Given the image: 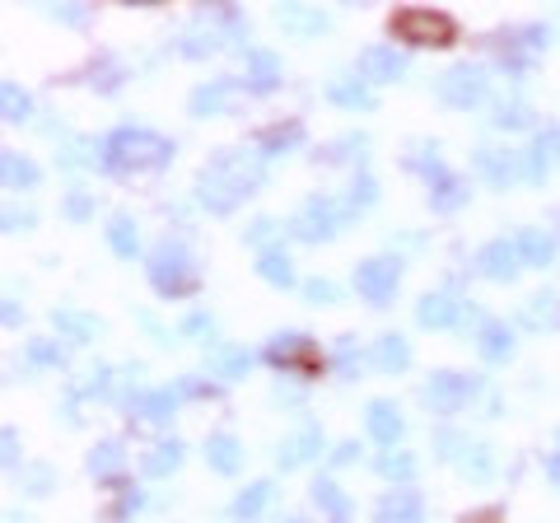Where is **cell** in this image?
Wrapping results in <instances>:
<instances>
[{"instance_id": "33", "label": "cell", "mask_w": 560, "mask_h": 523, "mask_svg": "<svg viewBox=\"0 0 560 523\" xmlns=\"http://www.w3.org/2000/svg\"><path fill=\"white\" fill-rule=\"evenodd\" d=\"M140 467H145V477H168L183 467V444L178 440H160L145 458H140Z\"/></svg>"}, {"instance_id": "55", "label": "cell", "mask_w": 560, "mask_h": 523, "mask_svg": "<svg viewBox=\"0 0 560 523\" xmlns=\"http://www.w3.org/2000/svg\"><path fill=\"white\" fill-rule=\"evenodd\" d=\"M0 444H5V467H14V463H20V453H14L20 444H14V430H10V426L0 430Z\"/></svg>"}, {"instance_id": "25", "label": "cell", "mask_w": 560, "mask_h": 523, "mask_svg": "<svg viewBox=\"0 0 560 523\" xmlns=\"http://www.w3.org/2000/svg\"><path fill=\"white\" fill-rule=\"evenodd\" d=\"M136 411L154 426H168L173 411H178V388H150V393H136Z\"/></svg>"}, {"instance_id": "45", "label": "cell", "mask_w": 560, "mask_h": 523, "mask_svg": "<svg viewBox=\"0 0 560 523\" xmlns=\"http://www.w3.org/2000/svg\"><path fill=\"white\" fill-rule=\"evenodd\" d=\"M28 360L43 364V370H57V364L66 360V351H61L57 341H28Z\"/></svg>"}, {"instance_id": "56", "label": "cell", "mask_w": 560, "mask_h": 523, "mask_svg": "<svg viewBox=\"0 0 560 523\" xmlns=\"http://www.w3.org/2000/svg\"><path fill=\"white\" fill-rule=\"evenodd\" d=\"M28 224H33V211H20V216L5 211V234H14V230H28Z\"/></svg>"}, {"instance_id": "13", "label": "cell", "mask_w": 560, "mask_h": 523, "mask_svg": "<svg viewBox=\"0 0 560 523\" xmlns=\"http://www.w3.org/2000/svg\"><path fill=\"white\" fill-rule=\"evenodd\" d=\"M313 356H318V351H313V341H308L304 333H280V337H271V346H267V360L276 364V370H294V374L308 370Z\"/></svg>"}, {"instance_id": "43", "label": "cell", "mask_w": 560, "mask_h": 523, "mask_svg": "<svg viewBox=\"0 0 560 523\" xmlns=\"http://www.w3.org/2000/svg\"><path fill=\"white\" fill-rule=\"evenodd\" d=\"M490 121H495L500 131H504V127L514 131V127H528V121H533V108H528V103H518V98H514V103H500L495 117H490Z\"/></svg>"}, {"instance_id": "49", "label": "cell", "mask_w": 560, "mask_h": 523, "mask_svg": "<svg viewBox=\"0 0 560 523\" xmlns=\"http://www.w3.org/2000/svg\"><path fill=\"white\" fill-rule=\"evenodd\" d=\"M337 370H341V379H355V374H360V351H355V337H341V346H337Z\"/></svg>"}, {"instance_id": "3", "label": "cell", "mask_w": 560, "mask_h": 523, "mask_svg": "<svg viewBox=\"0 0 560 523\" xmlns=\"http://www.w3.org/2000/svg\"><path fill=\"white\" fill-rule=\"evenodd\" d=\"M150 286H154V294H164V300H187V294L201 286V271L183 243L164 239L160 248L150 253Z\"/></svg>"}, {"instance_id": "34", "label": "cell", "mask_w": 560, "mask_h": 523, "mask_svg": "<svg viewBox=\"0 0 560 523\" xmlns=\"http://www.w3.org/2000/svg\"><path fill=\"white\" fill-rule=\"evenodd\" d=\"M276 24L285 33H327L331 20H327V14H318V10H304V5H280Z\"/></svg>"}, {"instance_id": "32", "label": "cell", "mask_w": 560, "mask_h": 523, "mask_svg": "<svg viewBox=\"0 0 560 523\" xmlns=\"http://www.w3.org/2000/svg\"><path fill=\"white\" fill-rule=\"evenodd\" d=\"M374 364H378V370L383 374H401V370H407V364H411V346H407V337H378L374 341Z\"/></svg>"}, {"instance_id": "40", "label": "cell", "mask_w": 560, "mask_h": 523, "mask_svg": "<svg viewBox=\"0 0 560 523\" xmlns=\"http://www.w3.org/2000/svg\"><path fill=\"white\" fill-rule=\"evenodd\" d=\"M117 467H121V444H117V440H103V444L90 453V473H94V477H113Z\"/></svg>"}, {"instance_id": "9", "label": "cell", "mask_w": 560, "mask_h": 523, "mask_svg": "<svg viewBox=\"0 0 560 523\" xmlns=\"http://www.w3.org/2000/svg\"><path fill=\"white\" fill-rule=\"evenodd\" d=\"M547 38H551V33H547V28H537V24L500 33V61H504V66H514V71H523V66H528L537 51L547 47Z\"/></svg>"}, {"instance_id": "39", "label": "cell", "mask_w": 560, "mask_h": 523, "mask_svg": "<svg viewBox=\"0 0 560 523\" xmlns=\"http://www.w3.org/2000/svg\"><path fill=\"white\" fill-rule=\"evenodd\" d=\"M28 94L20 90V80H0V113H5V121H28Z\"/></svg>"}, {"instance_id": "26", "label": "cell", "mask_w": 560, "mask_h": 523, "mask_svg": "<svg viewBox=\"0 0 560 523\" xmlns=\"http://www.w3.org/2000/svg\"><path fill=\"white\" fill-rule=\"evenodd\" d=\"M514 243H518L523 267H551V262H556V239H551V234H541V230H518Z\"/></svg>"}, {"instance_id": "54", "label": "cell", "mask_w": 560, "mask_h": 523, "mask_svg": "<svg viewBox=\"0 0 560 523\" xmlns=\"http://www.w3.org/2000/svg\"><path fill=\"white\" fill-rule=\"evenodd\" d=\"M271 230H276L271 220H253V224H248V234H243V239H248V243H267V239H271Z\"/></svg>"}, {"instance_id": "17", "label": "cell", "mask_w": 560, "mask_h": 523, "mask_svg": "<svg viewBox=\"0 0 560 523\" xmlns=\"http://www.w3.org/2000/svg\"><path fill=\"white\" fill-rule=\"evenodd\" d=\"M556 160H560V127H547V131H537L533 150L523 154V178H528V183H541Z\"/></svg>"}, {"instance_id": "24", "label": "cell", "mask_w": 560, "mask_h": 523, "mask_svg": "<svg viewBox=\"0 0 560 523\" xmlns=\"http://www.w3.org/2000/svg\"><path fill=\"white\" fill-rule=\"evenodd\" d=\"M304 141V127L300 121H271V127L257 131V146H261V160H271V154H285Z\"/></svg>"}, {"instance_id": "20", "label": "cell", "mask_w": 560, "mask_h": 523, "mask_svg": "<svg viewBox=\"0 0 560 523\" xmlns=\"http://www.w3.org/2000/svg\"><path fill=\"white\" fill-rule=\"evenodd\" d=\"M206 463L215 467V473L234 477L238 467H243V444L234 440L230 430H215V434H210V440H206Z\"/></svg>"}, {"instance_id": "29", "label": "cell", "mask_w": 560, "mask_h": 523, "mask_svg": "<svg viewBox=\"0 0 560 523\" xmlns=\"http://www.w3.org/2000/svg\"><path fill=\"white\" fill-rule=\"evenodd\" d=\"M463 201H467V191H463V178H453L448 168L430 173V206H434V211H458Z\"/></svg>"}, {"instance_id": "16", "label": "cell", "mask_w": 560, "mask_h": 523, "mask_svg": "<svg viewBox=\"0 0 560 523\" xmlns=\"http://www.w3.org/2000/svg\"><path fill=\"white\" fill-rule=\"evenodd\" d=\"M420 519H425V500L407 491V486H397V491H388L374 504V523H420Z\"/></svg>"}, {"instance_id": "37", "label": "cell", "mask_w": 560, "mask_h": 523, "mask_svg": "<svg viewBox=\"0 0 560 523\" xmlns=\"http://www.w3.org/2000/svg\"><path fill=\"white\" fill-rule=\"evenodd\" d=\"M463 477L467 481H490V477H495V449H490V444H471L463 453Z\"/></svg>"}, {"instance_id": "47", "label": "cell", "mask_w": 560, "mask_h": 523, "mask_svg": "<svg viewBox=\"0 0 560 523\" xmlns=\"http://www.w3.org/2000/svg\"><path fill=\"white\" fill-rule=\"evenodd\" d=\"M337 294H341V290L331 286L327 276H313V281H304V300H308V304H337Z\"/></svg>"}, {"instance_id": "5", "label": "cell", "mask_w": 560, "mask_h": 523, "mask_svg": "<svg viewBox=\"0 0 560 523\" xmlns=\"http://www.w3.org/2000/svg\"><path fill=\"white\" fill-rule=\"evenodd\" d=\"M388 28L411 47H448L453 33H458L448 14H440V10H401V14H393Z\"/></svg>"}, {"instance_id": "46", "label": "cell", "mask_w": 560, "mask_h": 523, "mask_svg": "<svg viewBox=\"0 0 560 523\" xmlns=\"http://www.w3.org/2000/svg\"><path fill=\"white\" fill-rule=\"evenodd\" d=\"M215 33H201V28H191V33H183V57H206V51H215Z\"/></svg>"}, {"instance_id": "6", "label": "cell", "mask_w": 560, "mask_h": 523, "mask_svg": "<svg viewBox=\"0 0 560 523\" xmlns=\"http://www.w3.org/2000/svg\"><path fill=\"white\" fill-rule=\"evenodd\" d=\"M477 388H481V383L471 379V374H453V370H444V374H434L425 388H420V397H425V407H430V411L453 416V411H463L471 397H477Z\"/></svg>"}, {"instance_id": "48", "label": "cell", "mask_w": 560, "mask_h": 523, "mask_svg": "<svg viewBox=\"0 0 560 523\" xmlns=\"http://www.w3.org/2000/svg\"><path fill=\"white\" fill-rule=\"evenodd\" d=\"M90 216H94V191H70V197H66V220L84 224Z\"/></svg>"}, {"instance_id": "31", "label": "cell", "mask_w": 560, "mask_h": 523, "mask_svg": "<svg viewBox=\"0 0 560 523\" xmlns=\"http://www.w3.org/2000/svg\"><path fill=\"white\" fill-rule=\"evenodd\" d=\"M477 346H481L486 360H510V356H514V333H510V327H504L500 318H486Z\"/></svg>"}, {"instance_id": "10", "label": "cell", "mask_w": 560, "mask_h": 523, "mask_svg": "<svg viewBox=\"0 0 560 523\" xmlns=\"http://www.w3.org/2000/svg\"><path fill=\"white\" fill-rule=\"evenodd\" d=\"M463 318H471V309L448 290H434V294H425V300L416 304V323L420 327H453Z\"/></svg>"}, {"instance_id": "36", "label": "cell", "mask_w": 560, "mask_h": 523, "mask_svg": "<svg viewBox=\"0 0 560 523\" xmlns=\"http://www.w3.org/2000/svg\"><path fill=\"white\" fill-rule=\"evenodd\" d=\"M108 248L117 257H136L140 253V234H136V220L131 216H113L108 220Z\"/></svg>"}, {"instance_id": "42", "label": "cell", "mask_w": 560, "mask_h": 523, "mask_svg": "<svg viewBox=\"0 0 560 523\" xmlns=\"http://www.w3.org/2000/svg\"><path fill=\"white\" fill-rule=\"evenodd\" d=\"M378 473L383 477H388V481H411L416 477V458H411V453H383V458H378Z\"/></svg>"}, {"instance_id": "50", "label": "cell", "mask_w": 560, "mask_h": 523, "mask_svg": "<svg viewBox=\"0 0 560 523\" xmlns=\"http://www.w3.org/2000/svg\"><path fill=\"white\" fill-rule=\"evenodd\" d=\"M183 333H187V337H210V333H215V318H210V313H187V318H183Z\"/></svg>"}, {"instance_id": "2", "label": "cell", "mask_w": 560, "mask_h": 523, "mask_svg": "<svg viewBox=\"0 0 560 523\" xmlns=\"http://www.w3.org/2000/svg\"><path fill=\"white\" fill-rule=\"evenodd\" d=\"M98 150H103V168L108 173H150L173 160V141H164L150 127H117L113 136H103Z\"/></svg>"}, {"instance_id": "11", "label": "cell", "mask_w": 560, "mask_h": 523, "mask_svg": "<svg viewBox=\"0 0 560 523\" xmlns=\"http://www.w3.org/2000/svg\"><path fill=\"white\" fill-rule=\"evenodd\" d=\"M318 453H323V430L318 426H300L290 440H280L276 467H280V473H294V467H304L308 458H318Z\"/></svg>"}, {"instance_id": "8", "label": "cell", "mask_w": 560, "mask_h": 523, "mask_svg": "<svg viewBox=\"0 0 560 523\" xmlns=\"http://www.w3.org/2000/svg\"><path fill=\"white\" fill-rule=\"evenodd\" d=\"M486 90H490V80H486L481 66H471V61L453 66V71H444V80H440V98L448 108H477L486 98Z\"/></svg>"}, {"instance_id": "59", "label": "cell", "mask_w": 560, "mask_h": 523, "mask_svg": "<svg viewBox=\"0 0 560 523\" xmlns=\"http://www.w3.org/2000/svg\"><path fill=\"white\" fill-rule=\"evenodd\" d=\"M547 477H551V486H556V491H560V453H556V458L547 463Z\"/></svg>"}, {"instance_id": "53", "label": "cell", "mask_w": 560, "mask_h": 523, "mask_svg": "<svg viewBox=\"0 0 560 523\" xmlns=\"http://www.w3.org/2000/svg\"><path fill=\"white\" fill-rule=\"evenodd\" d=\"M28 486H33V496H47V491H51V467H33Z\"/></svg>"}, {"instance_id": "38", "label": "cell", "mask_w": 560, "mask_h": 523, "mask_svg": "<svg viewBox=\"0 0 560 523\" xmlns=\"http://www.w3.org/2000/svg\"><path fill=\"white\" fill-rule=\"evenodd\" d=\"M331 103H337V108H360V113H370L374 108V94L370 90H364V84L355 80V84H350V80H331Z\"/></svg>"}, {"instance_id": "44", "label": "cell", "mask_w": 560, "mask_h": 523, "mask_svg": "<svg viewBox=\"0 0 560 523\" xmlns=\"http://www.w3.org/2000/svg\"><path fill=\"white\" fill-rule=\"evenodd\" d=\"M346 201H350V211H360V206H374L378 201V183L370 178V173H360V178L350 183V197Z\"/></svg>"}, {"instance_id": "57", "label": "cell", "mask_w": 560, "mask_h": 523, "mask_svg": "<svg viewBox=\"0 0 560 523\" xmlns=\"http://www.w3.org/2000/svg\"><path fill=\"white\" fill-rule=\"evenodd\" d=\"M355 444H337V453H331V463H337V467H346V463H355Z\"/></svg>"}, {"instance_id": "14", "label": "cell", "mask_w": 560, "mask_h": 523, "mask_svg": "<svg viewBox=\"0 0 560 523\" xmlns=\"http://www.w3.org/2000/svg\"><path fill=\"white\" fill-rule=\"evenodd\" d=\"M471 164H477V173L490 187H510L523 178V154H514V150H477Z\"/></svg>"}, {"instance_id": "23", "label": "cell", "mask_w": 560, "mask_h": 523, "mask_svg": "<svg viewBox=\"0 0 560 523\" xmlns=\"http://www.w3.org/2000/svg\"><path fill=\"white\" fill-rule=\"evenodd\" d=\"M248 364H253V356L243 351V346H210L206 351V370L215 379H243Z\"/></svg>"}, {"instance_id": "4", "label": "cell", "mask_w": 560, "mask_h": 523, "mask_svg": "<svg viewBox=\"0 0 560 523\" xmlns=\"http://www.w3.org/2000/svg\"><path fill=\"white\" fill-rule=\"evenodd\" d=\"M350 220V201H337V197H308L294 216V234L308 239V243H327L346 230Z\"/></svg>"}, {"instance_id": "58", "label": "cell", "mask_w": 560, "mask_h": 523, "mask_svg": "<svg viewBox=\"0 0 560 523\" xmlns=\"http://www.w3.org/2000/svg\"><path fill=\"white\" fill-rule=\"evenodd\" d=\"M20 318H24V309H20V304H14V300H10V294H5V323L14 327V323H20Z\"/></svg>"}, {"instance_id": "52", "label": "cell", "mask_w": 560, "mask_h": 523, "mask_svg": "<svg viewBox=\"0 0 560 523\" xmlns=\"http://www.w3.org/2000/svg\"><path fill=\"white\" fill-rule=\"evenodd\" d=\"M453 449L467 453V440H463V434H453V430H440V458H458Z\"/></svg>"}, {"instance_id": "1", "label": "cell", "mask_w": 560, "mask_h": 523, "mask_svg": "<svg viewBox=\"0 0 560 523\" xmlns=\"http://www.w3.org/2000/svg\"><path fill=\"white\" fill-rule=\"evenodd\" d=\"M267 183V164H261V154H243V150H220L215 160H210L201 173H197V197L206 211H234L243 197H253V191Z\"/></svg>"}, {"instance_id": "18", "label": "cell", "mask_w": 560, "mask_h": 523, "mask_svg": "<svg viewBox=\"0 0 560 523\" xmlns=\"http://www.w3.org/2000/svg\"><path fill=\"white\" fill-rule=\"evenodd\" d=\"M364 426H370V434L383 444V449H393L397 440H401V430H407V421H401V411L393 407V403H370V411H364Z\"/></svg>"}, {"instance_id": "15", "label": "cell", "mask_w": 560, "mask_h": 523, "mask_svg": "<svg viewBox=\"0 0 560 523\" xmlns=\"http://www.w3.org/2000/svg\"><path fill=\"white\" fill-rule=\"evenodd\" d=\"M401 71H407V57H401V51H393L388 43H374V47L360 51V75L370 80V84H388V80H397Z\"/></svg>"}, {"instance_id": "7", "label": "cell", "mask_w": 560, "mask_h": 523, "mask_svg": "<svg viewBox=\"0 0 560 523\" xmlns=\"http://www.w3.org/2000/svg\"><path fill=\"white\" fill-rule=\"evenodd\" d=\"M397 281H401V262L397 257H370L355 267V290L360 300H370L374 309H383L397 294Z\"/></svg>"}, {"instance_id": "12", "label": "cell", "mask_w": 560, "mask_h": 523, "mask_svg": "<svg viewBox=\"0 0 560 523\" xmlns=\"http://www.w3.org/2000/svg\"><path fill=\"white\" fill-rule=\"evenodd\" d=\"M477 267H481V276H490V281H514L518 267H523L518 243L514 239H490L477 253Z\"/></svg>"}, {"instance_id": "41", "label": "cell", "mask_w": 560, "mask_h": 523, "mask_svg": "<svg viewBox=\"0 0 560 523\" xmlns=\"http://www.w3.org/2000/svg\"><path fill=\"white\" fill-rule=\"evenodd\" d=\"M523 323L528 327H556V294H533L528 309H523Z\"/></svg>"}, {"instance_id": "35", "label": "cell", "mask_w": 560, "mask_h": 523, "mask_svg": "<svg viewBox=\"0 0 560 523\" xmlns=\"http://www.w3.org/2000/svg\"><path fill=\"white\" fill-rule=\"evenodd\" d=\"M257 276H261L267 286H280V290L294 286V267H290V257L280 253V248H261V257H257Z\"/></svg>"}, {"instance_id": "60", "label": "cell", "mask_w": 560, "mask_h": 523, "mask_svg": "<svg viewBox=\"0 0 560 523\" xmlns=\"http://www.w3.org/2000/svg\"><path fill=\"white\" fill-rule=\"evenodd\" d=\"M285 523H304V519H285Z\"/></svg>"}, {"instance_id": "21", "label": "cell", "mask_w": 560, "mask_h": 523, "mask_svg": "<svg viewBox=\"0 0 560 523\" xmlns=\"http://www.w3.org/2000/svg\"><path fill=\"white\" fill-rule=\"evenodd\" d=\"M271 496H276V486H271V481H253L248 491H238V496H234L230 519H234V523H257L261 514H267Z\"/></svg>"}, {"instance_id": "22", "label": "cell", "mask_w": 560, "mask_h": 523, "mask_svg": "<svg viewBox=\"0 0 560 523\" xmlns=\"http://www.w3.org/2000/svg\"><path fill=\"white\" fill-rule=\"evenodd\" d=\"M243 61H248V84L257 94H267V90H276V84H280V57L271 47H248V57H243Z\"/></svg>"}, {"instance_id": "19", "label": "cell", "mask_w": 560, "mask_h": 523, "mask_svg": "<svg viewBox=\"0 0 560 523\" xmlns=\"http://www.w3.org/2000/svg\"><path fill=\"white\" fill-rule=\"evenodd\" d=\"M234 94H238V80H210V84H201L197 94H191V117H215V113H224L234 103Z\"/></svg>"}, {"instance_id": "51", "label": "cell", "mask_w": 560, "mask_h": 523, "mask_svg": "<svg viewBox=\"0 0 560 523\" xmlns=\"http://www.w3.org/2000/svg\"><path fill=\"white\" fill-rule=\"evenodd\" d=\"M140 504H145V496H140L136 486H131V491H121V496H117V504H113V519H127V514H136Z\"/></svg>"}, {"instance_id": "28", "label": "cell", "mask_w": 560, "mask_h": 523, "mask_svg": "<svg viewBox=\"0 0 560 523\" xmlns=\"http://www.w3.org/2000/svg\"><path fill=\"white\" fill-rule=\"evenodd\" d=\"M51 327L66 333L70 341H94L103 333V323L90 318V313H80V309H57V313H51Z\"/></svg>"}, {"instance_id": "27", "label": "cell", "mask_w": 560, "mask_h": 523, "mask_svg": "<svg viewBox=\"0 0 560 523\" xmlns=\"http://www.w3.org/2000/svg\"><path fill=\"white\" fill-rule=\"evenodd\" d=\"M0 178H5V191H28L38 187V168L20 150H0Z\"/></svg>"}, {"instance_id": "30", "label": "cell", "mask_w": 560, "mask_h": 523, "mask_svg": "<svg viewBox=\"0 0 560 523\" xmlns=\"http://www.w3.org/2000/svg\"><path fill=\"white\" fill-rule=\"evenodd\" d=\"M313 504L327 514V523H350V500H346V491L337 481H313Z\"/></svg>"}]
</instances>
